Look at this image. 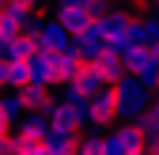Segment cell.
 Returning a JSON list of instances; mask_svg holds the SVG:
<instances>
[{"mask_svg": "<svg viewBox=\"0 0 159 155\" xmlns=\"http://www.w3.org/2000/svg\"><path fill=\"white\" fill-rule=\"evenodd\" d=\"M4 132H15V117H11L4 106H0V136H4Z\"/></svg>", "mask_w": 159, "mask_h": 155, "instance_id": "19", "label": "cell"}, {"mask_svg": "<svg viewBox=\"0 0 159 155\" xmlns=\"http://www.w3.org/2000/svg\"><path fill=\"white\" fill-rule=\"evenodd\" d=\"M95 68L102 72L106 83H117V80L125 76V61H121V53H114V49H102V53H98V57H95Z\"/></svg>", "mask_w": 159, "mask_h": 155, "instance_id": "11", "label": "cell"}, {"mask_svg": "<svg viewBox=\"0 0 159 155\" xmlns=\"http://www.w3.org/2000/svg\"><path fill=\"white\" fill-rule=\"evenodd\" d=\"M11 155H46V136L19 125L11 132Z\"/></svg>", "mask_w": 159, "mask_h": 155, "instance_id": "10", "label": "cell"}, {"mask_svg": "<svg viewBox=\"0 0 159 155\" xmlns=\"http://www.w3.org/2000/svg\"><path fill=\"white\" fill-rule=\"evenodd\" d=\"M152 148V136L140 129V121H121L106 136V155H140Z\"/></svg>", "mask_w": 159, "mask_h": 155, "instance_id": "2", "label": "cell"}, {"mask_svg": "<svg viewBox=\"0 0 159 155\" xmlns=\"http://www.w3.org/2000/svg\"><path fill=\"white\" fill-rule=\"evenodd\" d=\"M34 38H38V46H42V49H53V53H61V49L72 46V34L61 27V19H57V15H53V19H42V30H38Z\"/></svg>", "mask_w": 159, "mask_h": 155, "instance_id": "7", "label": "cell"}, {"mask_svg": "<svg viewBox=\"0 0 159 155\" xmlns=\"http://www.w3.org/2000/svg\"><path fill=\"white\" fill-rule=\"evenodd\" d=\"M117 121V87L102 83L98 91H91V125L95 129H106Z\"/></svg>", "mask_w": 159, "mask_h": 155, "instance_id": "3", "label": "cell"}, {"mask_svg": "<svg viewBox=\"0 0 159 155\" xmlns=\"http://www.w3.org/2000/svg\"><path fill=\"white\" fill-rule=\"evenodd\" d=\"M15 4H27V8H38L42 0H15Z\"/></svg>", "mask_w": 159, "mask_h": 155, "instance_id": "23", "label": "cell"}, {"mask_svg": "<svg viewBox=\"0 0 159 155\" xmlns=\"http://www.w3.org/2000/svg\"><path fill=\"white\" fill-rule=\"evenodd\" d=\"M136 121H140V129L148 132V136H159V102L152 99V106H148V110H144Z\"/></svg>", "mask_w": 159, "mask_h": 155, "instance_id": "16", "label": "cell"}, {"mask_svg": "<svg viewBox=\"0 0 159 155\" xmlns=\"http://www.w3.org/2000/svg\"><path fill=\"white\" fill-rule=\"evenodd\" d=\"M114 87H117V117H121V121H136V117L152 106V95H155V91L140 80V76L125 72Z\"/></svg>", "mask_w": 159, "mask_h": 155, "instance_id": "1", "label": "cell"}, {"mask_svg": "<svg viewBox=\"0 0 159 155\" xmlns=\"http://www.w3.org/2000/svg\"><path fill=\"white\" fill-rule=\"evenodd\" d=\"M57 4H80V8H87V0H57Z\"/></svg>", "mask_w": 159, "mask_h": 155, "instance_id": "22", "label": "cell"}, {"mask_svg": "<svg viewBox=\"0 0 159 155\" xmlns=\"http://www.w3.org/2000/svg\"><path fill=\"white\" fill-rule=\"evenodd\" d=\"M46 113H49V125H61V129H72V125H80V121H76V113H72V106H68L65 99H49Z\"/></svg>", "mask_w": 159, "mask_h": 155, "instance_id": "15", "label": "cell"}, {"mask_svg": "<svg viewBox=\"0 0 159 155\" xmlns=\"http://www.w3.org/2000/svg\"><path fill=\"white\" fill-rule=\"evenodd\" d=\"M4 49H8V34H0V57H4Z\"/></svg>", "mask_w": 159, "mask_h": 155, "instance_id": "24", "label": "cell"}, {"mask_svg": "<svg viewBox=\"0 0 159 155\" xmlns=\"http://www.w3.org/2000/svg\"><path fill=\"white\" fill-rule=\"evenodd\" d=\"M57 19H61V27H65L72 38L95 23V15H91L87 8H80V4H57Z\"/></svg>", "mask_w": 159, "mask_h": 155, "instance_id": "8", "label": "cell"}, {"mask_svg": "<svg viewBox=\"0 0 159 155\" xmlns=\"http://www.w3.org/2000/svg\"><path fill=\"white\" fill-rule=\"evenodd\" d=\"M80 151L84 155H106V136H84Z\"/></svg>", "mask_w": 159, "mask_h": 155, "instance_id": "18", "label": "cell"}, {"mask_svg": "<svg viewBox=\"0 0 159 155\" xmlns=\"http://www.w3.org/2000/svg\"><path fill=\"white\" fill-rule=\"evenodd\" d=\"M106 80H102V72L95 68V61H84L80 64V72H76V80H72V87H80L84 95H91V91H98Z\"/></svg>", "mask_w": 159, "mask_h": 155, "instance_id": "14", "label": "cell"}, {"mask_svg": "<svg viewBox=\"0 0 159 155\" xmlns=\"http://www.w3.org/2000/svg\"><path fill=\"white\" fill-rule=\"evenodd\" d=\"M148 46H152V53H155V61H159V42H148Z\"/></svg>", "mask_w": 159, "mask_h": 155, "instance_id": "25", "label": "cell"}, {"mask_svg": "<svg viewBox=\"0 0 159 155\" xmlns=\"http://www.w3.org/2000/svg\"><path fill=\"white\" fill-rule=\"evenodd\" d=\"M155 4H159V0H155Z\"/></svg>", "mask_w": 159, "mask_h": 155, "instance_id": "27", "label": "cell"}, {"mask_svg": "<svg viewBox=\"0 0 159 155\" xmlns=\"http://www.w3.org/2000/svg\"><path fill=\"white\" fill-rule=\"evenodd\" d=\"M4 4H8V0H0V11H4Z\"/></svg>", "mask_w": 159, "mask_h": 155, "instance_id": "26", "label": "cell"}, {"mask_svg": "<svg viewBox=\"0 0 159 155\" xmlns=\"http://www.w3.org/2000/svg\"><path fill=\"white\" fill-rule=\"evenodd\" d=\"M19 95H23L27 110H46V106H49V83H38V80H27L23 87H19Z\"/></svg>", "mask_w": 159, "mask_h": 155, "instance_id": "12", "label": "cell"}, {"mask_svg": "<svg viewBox=\"0 0 159 155\" xmlns=\"http://www.w3.org/2000/svg\"><path fill=\"white\" fill-rule=\"evenodd\" d=\"M34 49H38V38L34 34H15V38H8L4 57H8V61H30Z\"/></svg>", "mask_w": 159, "mask_h": 155, "instance_id": "13", "label": "cell"}, {"mask_svg": "<svg viewBox=\"0 0 159 155\" xmlns=\"http://www.w3.org/2000/svg\"><path fill=\"white\" fill-rule=\"evenodd\" d=\"M30 80V64L27 61H8V83L11 87H23Z\"/></svg>", "mask_w": 159, "mask_h": 155, "instance_id": "17", "label": "cell"}, {"mask_svg": "<svg viewBox=\"0 0 159 155\" xmlns=\"http://www.w3.org/2000/svg\"><path fill=\"white\" fill-rule=\"evenodd\" d=\"M27 64H30V80L57 87V53H53V49H42V46H38V49L30 53Z\"/></svg>", "mask_w": 159, "mask_h": 155, "instance_id": "6", "label": "cell"}, {"mask_svg": "<svg viewBox=\"0 0 159 155\" xmlns=\"http://www.w3.org/2000/svg\"><path fill=\"white\" fill-rule=\"evenodd\" d=\"M4 87H11V83H8V57H0V91Z\"/></svg>", "mask_w": 159, "mask_h": 155, "instance_id": "21", "label": "cell"}, {"mask_svg": "<svg viewBox=\"0 0 159 155\" xmlns=\"http://www.w3.org/2000/svg\"><path fill=\"white\" fill-rule=\"evenodd\" d=\"M80 144H84V132H80V125H72V129L53 125V129L46 132V155H76Z\"/></svg>", "mask_w": 159, "mask_h": 155, "instance_id": "5", "label": "cell"}, {"mask_svg": "<svg viewBox=\"0 0 159 155\" xmlns=\"http://www.w3.org/2000/svg\"><path fill=\"white\" fill-rule=\"evenodd\" d=\"M76 49H80V57H84V61H95V57L106 49V34H102V27L91 23L87 30H80V34H76Z\"/></svg>", "mask_w": 159, "mask_h": 155, "instance_id": "9", "label": "cell"}, {"mask_svg": "<svg viewBox=\"0 0 159 155\" xmlns=\"http://www.w3.org/2000/svg\"><path fill=\"white\" fill-rule=\"evenodd\" d=\"M106 8H110V0H87V11H91L95 19H98V15H102Z\"/></svg>", "mask_w": 159, "mask_h": 155, "instance_id": "20", "label": "cell"}, {"mask_svg": "<svg viewBox=\"0 0 159 155\" xmlns=\"http://www.w3.org/2000/svg\"><path fill=\"white\" fill-rule=\"evenodd\" d=\"M121 61H125V72H133V76H140V80L152 87L155 83V72H159V61H155V53H152V46L144 42V46H129L125 53H121Z\"/></svg>", "mask_w": 159, "mask_h": 155, "instance_id": "4", "label": "cell"}]
</instances>
